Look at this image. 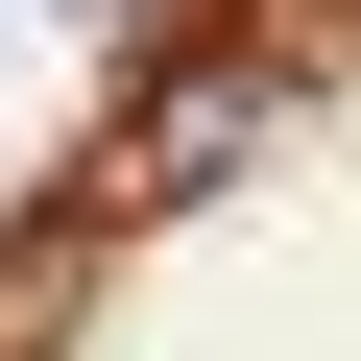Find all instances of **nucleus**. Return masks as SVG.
Instances as JSON below:
<instances>
[{
  "instance_id": "obj_1",
  "label": "nucleus",
  "mask_w": 361,
  "mask_h": 361,
  "mask_svg": "<svg viewBox=\"0 0 361 361\" xmlns=\"http://www.w3.org/2000/svg\"><path fill=\"white\" fill-rule=\"evenodd\" d=\"M217 145H241V73H169V97L121 121V169H97V217H145V193H193Z\"/></svg>"
}]
</instances>
